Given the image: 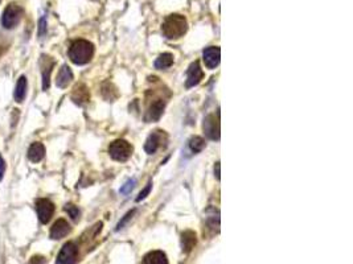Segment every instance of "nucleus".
<instances>
[{
	"label": "nucleus",
	"mask_w": 353,
	"mask_h": 264,
	"mask_svg": "<svg viewBox=\"0 0 353 264\" xmlns=\"http://www.w3.org/2000/svg\"><path fill=\"white\" fill-rule=\"evenodd\" d=\"M188 146H189V150H191L193 154H199V152H201V150L205 148V142H204V139L200 138V136H193V138L189 140Z\"/></svg>",
	"instance_id": "21"
},
{
	"label": "nucleus",
	"mask_w": 353,
	"mask_h": 264,
	"mask_svg": "<svg viewBox=\"0 0 353 264\" xmlns=\"http://www.w3.org/2000/svg\"><path fill=\"white\" fill-rule=\"evenodd\" d=\"M163 138H164V132L163 131H159L158 130V131L152 132L151 135L148 136L146 144H144V150H146V152L150 154H155V152L160 148V146H162Z\"/></svg>",
	"instance_id": "11"
},
{
	"label": "nucleus",
	"mask_w": 353,
	"mask_h": 264,
	"mask_svg": "<svg viewBox=\"0 0 353 264\" xmlns=\"http://www.w3.org/2000/svg\"><path fill=\"white\" fill-rule=\"evenodd\" d=\"M135 182H136V181L134 180V178H133V180L127 181V182H126L125 185H123V186L121 188V193H122V194H125V196L129 194L130 192H131L134 189V186H135Z\"/></svg>",
	"instance_id": "26"
},
{
	"label": "nucleus",
	"mask_w": 353,
	"mask_h": 264,
	"mask_svg": "<svg viewBox=\"0 0 353 264\" xmlns=\"http://www.w3.org/2000/svg\"><path fill=\"white\" fill-rule=\"evenodd\" d=\"M70 232V224L65 220H57L51 228V239L59 240L65 238Z\"/></svg>",
	"instance_id": "10"
},
{
	"label": "nucleus",
	"mask_w": 353,
	"mask_h": 264,
	"mask_svg": "<svg viewBox=\"0 0 353 264\" xmlns=\"http://www.w3.org/2000/svg\"><path fill=\"white\" fill-rule=\"evenodd\" d=\"M68 54H69L72 62H74L76 65H85L93 58L94 45L89 42L88 40H76L70 45Z\"/></svg>",
	"instance_id": "1"
},
{
	"label": "nucleus",
	"mask_w": 353,
	"mask_h": 264,
	"mask_svg": "<svg viewBox=\"0 0 353 264\" xmlns=\"http://www.w3.org/2000/svg\"><path fill=\"white\" fill-rule=\"evenodd\" d=\"M64 209H65V212L69 214V216L72 218V220H77L78 218H80V210H78L77 206L72 205V204H68V205H65Z\"/></svg>",
	"instance_id": "24"
},
{
	"label": "nucleus",
	"mask_w": 353,
	"mask_h": 264,
	"mask_svg": "<svg viewBox=\"0 0 353 264\" xmlns=\"http://www.w3.org/2000/svg\"><path fill=\"white\" fill-rule=\"evenodd\" d=\"M73 81V72L70 70V68L68 65H63L60 69L57 78H56V84L57 88H65L70 82Z\"/></svg>",
	"instance_id": "15"
},
{
	"label": "nucleus",
	"mask_w": 353,
	"mask_h": 264,
	"mask_svg": "<svg viewBox=\"0 0 353 264\" xmlns=\"http://www.w3.org/2000/svg\"><path fill=\"white\" fill-rule=\"evenodd\" d=\"M4 172H6V162H4V158L0 154V181L3 180Z\"/></svg>",
	"instance_id": "30"
},
{
	"label": "nucleus",
	"mask_w": 353,
	"mask_h": 264,
	"mask_svg": "<svg viewBox=\"0 0 353 264\" xmlns=\"http://www.w3.org/2000/svg\"><path fill=\"white\" fill-rule=\"evenodd\" d=\"M204 132L210 140H220V123L214 115H208L204 120Z\"/></svg>",
	"instance_id": "7"
},
{
	"label": "nucleus",
	"mask_w": 353,
	"mask_h": 264,
	"mask_svg": "<svg viewBox=\"0 0 353 264\" xmlns=\"http://www.w3.org/2000/svg\"><path fill=\"white\" fill-rule=\"evenodd\" d=\"M47 30V20L45 18H40V28H39V36H43Z\"/></svg>",
	"instance_id": "28"
},
{
	"label": "nucleus",
	"mask_w": 353,
	"mask_h": 264,
	"mask_svg": "<svg viewBox=\"0 0 353 264\" xmlns=\"http://www.w3.org/2000/svg\"><path fill=\"white\" fill-rule=\"evenodd\" d=\"M172 64H173V56L171 54V53H163V54L159 56L158 58H156V61H155V68H156V69L164 70L171 68Z\"/></svg>",
	"instance_id": "20"
},
{
	"label": "nucleus",
	"mask_w": 353,
	"mask_h": 264,
	"mask_svg": "<svg viewBox=\"0 0 353 264\" xmlns=\"http://www.w3.org/2000/svg\"><path fill=\"white\" fill-rule=\"evenodd\" d=\"M202 57H204V62H205V66L208 69L217 68L221 60L220 48H217V46H209V48H206L205 50H204V53H202Z\"/></svg>",
	"instance_id": "9"
},
{
	"label": "nucleus",
	"mask_w": 353,
	"mask_h": 264,
	"mask_svg": "<svg viewBox=\"0 0 353 264\" xmlns=\"http://www.w3.org/2000/svg\"><path fill=\"white\" fill-rule=\"evenodd\" d=\"M23 16V8L16 3L8 4L2 16V26L6 30H12L18 26Z\"/></svg>",
	"instance_id": "3"
},
{
	"label": "nucleus",
	"mask_w": 353,
	"mask_h": 264,
	"mask_svg": "<svg viewBox=\"0 0 353 264\" xmlns=\"http://www.w3.org/2000/svg\"><path fill=\"white\" fill-rule=\"evenodd\" d=\"M0 2H2V0H0Z\"/></svg>",
	"instance_id": "32"
},
{
	"label": "nucleus",
	"mask_w": 353,
	"mask_h": 264,
	"mask_svg": "<svg viewBox=\"0 0 353 264\" xmlns=\"http://www.w3.org/2000/svg\"><path fill=\"white\" fill-rule=\"evenodd\" d=\"M206 224H208L209 228H212L213 231H218V228H220V216H218V212L217 213L214 212L212 216H208V218H206Z\"/></svg>",
	"instance_id": "23"
},
{
	"label": "nucleus",
	"mask_w": 353,
	"mask_h": 264,
	"mask_svg": "<svg viewBox=\"0 0 353 264\" xmlns=\"http://www.w3.org/2000/svg\"><path fill=\"white\" fill-rule=\"evenodd\" d=\"M214 174L217 177V180H220V162H216V166H214Z\"/></svg>",
	"instance_id": "31"
},
{
	"label": "nucleus",
	"mask_w": 353,
	"mask_h": 264,
	"mask_svg": "<svg viewBox=\"0 0 353 264\" xmlns=\"http://www.w3.org/2000/svg\"><path fill=\"white\" fill-rule=\"evenodd\" d=\"M102 94H103V96H105V99H107V100H114V99L118 96L114 86L110 84H106L105 86H103Z\"/></svg>",
	"instance_id": "22"
},
{
	"label": "nucleus",
	"mask_w": 353,
	"mask_h": 264,
	"mask_svg": "<svg viewBox=\"0 0 353 264\" xmlns=\"http://www.w3.org/2000/svg\"><path fill=\"white\" fill-rule=\"evenodd\" d=\"M109 154L117 162H126L133 154V147L126 140H115L109 147Z\"/></svg>",
	"instance_id": "4"
},
{
	"label": "nucleus",
	"mask_w": 353,
	"mask_h": 264,
	"mask_svg": "<svg viewBox=\"0 0 353 264\" xmlns=\"http://www.w3.org/2000/svg\"><path fill=\"white\" fill-rule=\"evenodd\" d=\"M142 264H168V259L162 251H151L144 256Z\"/></svg>",
	"instance_id": "17"
},
{
	"label": "nucleus",
	"mask_w": 353,
	"mask_h": 264,
	"mask_svg": "<svg viewBox=\"0 0 353 264\" xmlns=\"http://www.w3.org/2000/svg\"><path fill=\"white\" fill-rule=\"evenodd\" d=\"M135 214V210H131V212H129V213L126 214L123 218H122L119 222H118V224H117V231H119V230H122V228H125L126 224H127V222H129L131 218H133V216Z\"/></svg>",
	"instance_id": "25"
},
{
	"label": "nucleus",
	"mask_w": 353,
	"mask_h": 264,
	"mask_svg": "<svg viewBox=\"0 0 353 264\" xmlns=\"http://www.w3.org/2000/svg\"><path fill=\"white\" fill-rule=\"evenodd\" d=\"M164 107H166V103L163 99H158L152 103L150 108H148L147 114H146V122H156L160 119V116L164 112Z\"/></svg>",
	"instance_id": "13"
},
{
	"label": "nucleus",
	"mask_w": 353,
	"mask_h": 264,
	"mask_svg": "<svg viewBox=\"0 0 353 264\" xmlns=\"http://www.w3.org/2000/svg\"><path fill=\"white\" fill-rule=\"evenodd\" d=\"M47 263V260H45L44 256H34L31 258L30 264H45Z\"/></svg>",
	"instance_id": "29"
},
{
	"label": "nucleus",
	"mask_w": 353,
	"mask_h": 264,
	"mask_svg": "<svg viewBox=\"0 0 353 264\" xmlns=\"http://www.w3.org/2000/svg\"><path fill=\"white\" fill-rule=\"evenodd\" d=\"M188 30L187 20L181 15H171L163 22L162 32L167 38H180Z\"/></svg>",
	"instance_id": "2"
},
{
	"label": "nucleus",
	"mask_w": 353,
	"mask_h": 264,
	"mask_svg": "<svg viewBox=\"0 0 353 264\" xmlns=\"http://www.w3.org/2000/svg\"><path fill=\"white\" fill-rule=\"evenodd\" d=\"M72 99H73V102L76 103V104H78V106L86 104V103L89 102V99H90V92H89L88 88L82 84H77V86L74 88L73 92H72Z\"/></svg>",
	"instance_id": "14"
},
{
	"label": "nucleus",
	"mask_w": 353,
	"mask_h": 264,
	"mask_svg": "<svg viewBox=\"0 0 353 264\" xmlns=\"http://www.w3.org/2000/svg\"><path fill=\"white\" fill-rule=\"evenodd\" d=\"M45 156V147L41 143H34L28 150V158L32 162H40Z\"/></svg>",
	"instance_id": "16"
},
{
	"label": "nucleus",
	"mask_w": 353,
	"mask_h": 264,
	"mask_svg": "<svg viewBox=\"0 0 353 264\" xmlns=\"http://www.w3.org/2000/svg\"><path fill=\"white\" fill-rule=\"evenodd\" d=\"M78 248L73 242H68L60 251L57 256V264H74L77 262Z\"/></svg>",
	"instance_id": "6"
},
{
	"label": "nucleus",
	"mask_w": 353,
	"mask_h": 264,
	"mask_svg": "<svg viewBox=\"0 0 353 264\" xmlns=\"http://www.w3.org/2000/svg\"><path fill=\"white\" fill-rule=\"evenodd\" d=\"M151 188H152V184L150 182V184H148V185H147V186L144 188L143 190L140 192V193H139V196H138V198H136V201L139 202V201H142V200H144V198L147 197V196H148V193H150V192H151Z\"/></svg>",
	"instance_id": "27"
},
{
	"label": "nucleus",
	"mask_w": 353,
	"mask_h": 264,
	"mask_svg": "<svg viewBox=\"0 0 353 264\" xmlns=\"http://www.w3.org/2000/svg\"><path fill=\"white\" fill-rule=\"evenodd\" d=\"M27 86H28V84H27V78L24 77V76L19 78V81L18 84H16V88H15V94H14L15 100L18 103H22L23 100L26 99Z\"/></svg>",
	"instance_id": "19"
},
{
	"label": "nucleus",
	"mask_w": 353,
	"mask_h": 264,
	"mask_svg": "<svg viewBox=\"0 0 353 264\" xmlns=\"http://www.w3.org/2000/svg\"><path fill=\"white\" fill-rule=\"evenodd\" d=\"M55 66V61L51 57L44 56L43 57V65H41V76H43V90H48L51 86V73Z\"/></svg>",
	"instance_id": "12"
},
{
	"label": "nucleus",
	"mask_w": 353,
	"mask_h": 264,
	"mask_svg": "<svg viewBox=\"0 0 353 264\" xmlns=\"http://www.w3.org/2000/svg\"><path fill=\"white\" fill-rule=\"evenodd\" d=\"M36 212L41 224H48L55 213V205L48 198H40L36 201Z\"/></svg>",
	"instance_id": "5"
},
{
	"label": "nucleus",
	"mask_w": 353,
	"mask_h": 264,
	"mask_svg": "<svg viewBox=\"0 0 353 264\" xmlns=\"http://www.w3.org/2000/svg\"><path fill=\"white\" fill-rule=\"evenodd\" d=\"M202 77H204V72H202L200 64L197 62V61L191 64V66H189V69H188V73H187V82H185V86H187V88H193V86L200 84Z\"/></svg>",
	"instance_id": "8"
},
{
	"label": "nucleus",
	"mask_w": 353,
	"mask_h": 264,
	"mask_svg": "<svg viewBox=\"0 0 353 264\" xmlns=\"http://www.w3.org/2000/svg\"><path fill=\"white\" fill-rule=\"evenodd\" d=\"M196 234L193 231H184L183 235H181V247H183V251L184 252H191L192 248L196 246Z\"/></svg>",
	"instance_id": "18"
}]
</instances>
